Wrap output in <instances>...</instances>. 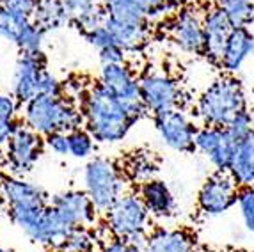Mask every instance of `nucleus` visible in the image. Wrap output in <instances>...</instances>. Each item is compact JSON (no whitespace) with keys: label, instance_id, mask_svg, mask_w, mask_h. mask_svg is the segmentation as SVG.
I'll return each instance as SVG.
<instances>
[{"label":"nucleus","instance_id":"obj_22","mask_svg":"<svg viewBox=\"0 0 254 252\" xmlns=\"http://www.w3.org/2000/svg\"><path fill=\"white\" fill-rule=\"evenodd\" d=\"M195 242L183 229H157L148 235L144 252H195Z\"/></svg>","mask_w":254,"mask_h":252},{"label":"nucleus","instance_id":"obj_19","mask_svg":"<svg viewBox=\"0 0 254 252\" xmlns=\"http://www.w3.org/2000/svg\"><path fill=\"white\" fill-rule=\"evenodd\" d=\"M68 25H75L82 34H89L105 23V11L96 0H61Z\"/></svg>","mask_w":254,"mask_h":252},{"label":"nucleus","instance_id":"obj_42","mask_svg":"<svg viewBox=\"0 0 254 252\" xmlns=\"http://www.w3.org/2000/svg\"><path fill=\"white\" fill-rule=\"evenodd\" d=\"M231 252H249V251H231Z\"/></svg>","mask_w":254,"mask_h":252},{"label":"nucleus","instance_id":"obj_9","mask_svg":"<svg viewBox=\"0 0 254 252\" xmlns=\"http://www.w3.org/2000/svg\"><path fill=\"white\" fill-rule=\"evenodd\" d=\"M238 190L235 178L229 171H217L203 183L197 193L199 211L206 217H217L229 211L237 204Z\"/></svg>","mask_w":254,"mask_h":252},{"label":"nucleus","instance_id":"obj_35","mask_svg":"<svg viewBox=\"0 0 254 252\" xmlns=\"http://www.w3.org/2000/svg\"><path fill=\"white\" fill-rule=\"evenodd\" d=\"M45 146L50 149L52 153L59 156L69 155V140H68V131H55L52 135L45 137Z\"/></svg>","mask_w":254,"mask_h":252},{"label":"nucleus","instance_id":"obj_30","mask_svg":"<svg viewBox=\"0 0 254 252\" xmlns=\"http://www.w3.org/2000/svg\"><path fill=\"white\" fill-rule=\"evenodd\" d=\"M224 128L229 131V135H231L237 142H240V140H244L247 135L254 130V114L251 112L249 109H244L242 112H238Z\"/></svg>","mask_w":254,"mask_h":252},{"label":"nucleus","instance_id":"obj_40","mask_svg":"<svg viewBox=\"0 0 254 252\" xmlns=\"http://www.w3.org/2000/svg\"><path fill=\"white\" fill-rule=\"evenodd\" d=\"M4 183H5V178L0 174V193H2V189H4Z\"/></svg>","mask_w":254,"mask_h":252},{"label":"nucleus","instance_id":"obj_7","mask_svg":"<svg viewBox=\"0 0 254 252\" xmlns=\"http://www.w3.org/2000/svg\"><path fill=\"white\" fill-rule=\"evenodd\" d=\"M155 128L165 146L178 153L195 151L197 126L183 109H173L153 116Z\"/></svg>","mask_w":254,"mask_h":252},{"label":"nucleus","instance_id":"obj_32","mask_svg":"<svg viewBox=\"0 0 254 252\" xmlns=\"http://www.w3.org/2000/svg\"><path fill=\"white\" fill-rule=\"evenodd\" d=\"M66 252H89L94 251V238L85 231L84 227H78L71 233V236L66 242Z\"/></svg>","mask_w":254,"mask_h":252},{"label":"nucleus","instance_id":"obj_28","mask_svg":"<svg viewBox=\"0 0 254 252\" xmlns=\"http://www.w3.org/2000/svg\"><path fill=\"white\" fill-rule=\"evenodd\" d=\"M68 140H69V155L75 158H87L93 155L94 151V137L84 128H75V130L68 131Z\"/></svg>","mask_w":254,"mask_h":252},{"label":"nucleus","instance_id":"obj_18","mask_svg":"<svg viewBox=\"0 0 254 252\" xmlns=\"http://www.w3.org/2000/svg\"><path fill=\"white\" fill-rule=\"evenodd\" d=\"M105 14L130 20H153L169 11L167 0H102Z\"/></svg>","mask_w":254,"mask_h":252},{"label":"nucleus","instance_id":"obj_13","mask_svg":"<svg viewBox=\"0 0 254 252\" xmlns=\"http://www.w3.org/2000/svg\"><path fill=\"white\" fill-rule=\"evenodd\" d=\"M47 69L43 54H21L14 66L13 96L18 103L25 105L34 96L39 94V82Z\"/></svg>","mask_w":254,"mask_h":252},{"label":"nucleus","instance_id":"obj_33","mask_svg":"<svg viewBox=\"0 0 254 252\" xmlns=\"http://www.w3.org/2000/svg\"><path fill=\"white\" fill-rule=\"evenodd\" d=\"M38 2L39 0H0V7L7 9L11 13L21 14V16L34 18Z\"/></svg>","mask_w":254,"mask_h":252},{"label":"nucleus","instance_id":"obj_39","mask_svg":"<svg viewBox=\"0 0 254 252\" xmlns=\"http://www.w3.org/2000/svg\"><path fill=\"white\" fill-rule=\"evenodd\" d=\"M204 0H167L171 9H185V7H197Z\"/></svg>","mask_w":254,"mask_h":252},{"label":"nucleus","instance_id":"obj_23","mask_svg":"<svg viewBox=\"0 0 254 252\" xmlns=\"http://www.w3.org/2000/svg\"><path fill=\"white\" fill-rule=\"evenodd\" d=\"M229 173L240 189L254 187V130L246 139L238 142L237 155H235Z\"/></svg>","mask_w":254,"mask_h":252},{"label":"nucleus","instance_id":"obj_8","mask_svg":"<svg viewBox=\"0 0 254 252\" xmlns=\"http://www.w3.org/2000/svg\"><path fill=\"white\" fill-rule=\"evenodd\" d=\"M139 84L142 103L153 116L165 110L182 109L183 91L178 82L167 73L146 71L139 76Z\"/></svg>","mask_w":254,"mask_h":252},{"label":"nucleus","instance_id":"obj_17","mask_svg":"<svg viewBox=\"0 0 254 252\" xmlns=\"http://www.w3.org/2000/svg\"><path fill=\"white\" fill-rule=\"evenodd\" d=\"M2 197L7 202L9 211L39 210V208H47L50 204L45 192L39 187L32 185L25 180H20V178H5Z\"/></svg>","mask_w":254,"mask_h":252},{"label":"nucleus","instance_id":"obj_38","mask_svg":"<svg viewBox=\"0 0 254 252\" xmlns=\"http://www.w3.org/2000/svg\"><path fill=\"white\" fill-rule=\"evenodd\" d=\"M102 252H142V251H139L137 247L130 245L127 240L114 236V238L110 240L109 244L103 245V251Z\"/></svg>","mask_w":254,"mask_h":252},{"label":"nucleus","instance_id":"obj_25","mask_svg":"<svg viewBox=\"0 0 254 252\" xmlns=\"http://www.w3.org/2000/svg\"><path fill=\"white\" fill-rule=\"evenodd\" d=\"M233 29H251L254 23V0H217Z\"/></svg>","mask_w":254,"mask_h":252},{"label":"nucleus","instance_id":"obj_34","mask_svg":"<svg viewBox=\"0 0 254 252\" xmlns=\"http://www.w3.org/2000/svg\"><path fill=\"white\" fill-rule=\"evenodd\" d=\"M85 39H87V41H89L98 52L103 50V48H107V47H110V45H118L116 39H114V36H112L110 30L105 27V23H103L102 27H98V29L91 30L89 34H85Z\"/></svg>","mask_w":254,"mask_h":252},{"label":"nucleus","instance_id":"obj_43","mask_svg":"<svg viewBox=\"0 0 254 252\" xmlns=\"http://www.w3.org/2000/svg\"><path fill=\"white\" fill-rule=\"evenodd\" d=\"M195 252H210V251H199V249H197V251H195Z\"/></svg>","mask_w":254,"mask_h":252},{"label":"nucleus","instance_id":"obj_31","mask_svg":"<svg viewBox=\"0 0 254 252\" xmlns=\"http://www.w3.org/2000/svg\"><path fill=\"white\" fill-rule=\"evenodd\" d=\"M238 210H240L244 226L254 235V187H242L238 190Z\"/></svg>","mask_w":254,"mask_h":252},{"label":"nucleus","instance_id":"obj_16","mask_svg":"<svg viewBox=\"0 0 254 252\" xmlns=\"http://www.w3.org/2000/svg\"><path fill=\"white\" fill-rule=\"evenodd\" d=\"M105 27L125 52L140 50L151 39V25L148 20H130L105 14Z\"/></svg>","mask_w":254,"mask_h":252},{"label":"nucleus","instance_id":"obj_6","mask_svg":"<svg viewBox=\"0 0 254 252\" xmlns=\"http://www.w3.org/2000/svg\"><path fill=\"white\" fill-rule=\"evenodd\" d=\"M100 84L114 94L121 103L128 109L131 118L139 119L148 112L140 98V84L139 76L131 71L127 64H109L102 66L100 73Z\"/></svg>","mask_w":254,"mask_h":252},{"label":"nucleus","instance_id":"obj_44","mask_svg":"<svg viewBox=\"0 0 254 252\" xmlns=\"http://www.w3.org/2000/svg\"><path fill=\"white\" fill-rule=\"evenodd\" d=\"M89 252H94V251H89Z\"/></svg>","mask_w":254,"mask_h":252},{"label":"nucleus","instance_id":"obj_26","mask_svg":"<svg viewBox=\"0 0 254 252\" xmlns=\"http://www.w3.org/2000/svg\"><path fill=\"white\" fill-rule=\"evenodd\" d=\"M16 109L18 100L13 94L0 93V146L7 144L16 130Z\"/></svg>","mask_w":254,"mask_h":252},{"label":"nucleus","instance_id":"obj_11","mask_svg":"<svg viewBox=\"0 0 254 252\" xmlns=\"http://www.w3.org/2000/svg\"><path fill=\"white\" fill-rule=\"evenodd\" d=\"M169 36L182 52L204 55L206 41H204L203 13H199L197 7L178 9V13L169 21Z\"/></svg>","mask_w":254,"mask_h":252},{"label":"nucleus","instance_id":"obj_10","mask_svg":"<svg viewBox=\"0 0 254 252\" xmlns=\"http://www.w3.org/2000/svg\"><path fill=\"white\" fill-rule=\"evenodd\" d=\"M238 142L224 126H201L195 135V151H199L217 171H229L237 155Z\"/></svg>","mask_w":254,"mask_h":252},{"label":"nucleus","instance_id":"obj_29","mask_svg":"<svg viewBox=\"0 0 254 252\" xmlns=\"http://www.w3.org/2000/svg\"><path fill=\"white\" fill-rule=\"evenodd\" d=\"M45 34L47 32L32 21V23H30V25L21 32L20 38H18L16 47L20 48L21 54H43Z\"/></svg>","mask_w":254,"mask_h":252},{"label":"nucleus","instance_id":"obj_5","mask_svg":"<svg viewBox=\"0 0 254 252\" xmlns=\"http://www.w3.org/2000/svg\"><path fill=\"white\" fill-rule=\"evenodd\" d=\"M107 224L112 235L123 240L148 235L146 229L149 224V211L137 193H125L107 211Z\"/></svg>","mask_w":254,"mask_h":252},{"label":"nucleus","instance_id":"obj_3","mask_svg":"<svg viewBox=\"0 0 254 252\" xmlns=\"http://www.w3.org/2000/svg\"><path fill=\"white\" fill-rule=\"evenodd\" d=\"M25 125L41 137L55 131H71L84 125V114L63 96L38 94L25 103Z\"/></svg>","mask_w":254,"mask_h":252},{"label":"nucleus","instance_id":"obj_1","mask_svg":"<svg viewBox=\"0 0 254 252\" xmlns=\"http://www.w3.org/2000/svg\"><path fill=\"white\" fill-rule=\"evenodd\" d=\"M82 114L85 130L100 144H116L123 140L135 123L127 107L100 82L85 94Z\"/></svg>","mask_w":254,"mask_h":252},{"label":"nucleus","instance_id":"obj_21","mask_svg":"<svg viewBox=\"0 0 254 252\" xmlns=\"http://www.w3.org/2000/svg\"><path fill=\"white\" fill-rule=\"evenodd\" d=\"M137 195L144 202L146 210L149 211L151 217L164 219V217H171L174 213V208H176L174 195L162 180L151 178V180L142 181Z\"/></svg>","mask_w":254,"mask_h":252},{"label":"nucleus","instance_id":"obj_15","mask_svg":"<svg viewBox=\"0 0 254 252\" xmlns=\"http://www.w3.org/2000/svg\"><path fill=\"white\" fill-rule=\"evenodd\" d=\"M203 27H204V41H206L204 57L212 61L213 64H217V66H220L222 50L226 47L229 34L233 30V25L229 23L228 16L220 9V5L215 4V5H210L203 13Z\"/></svg>","mask_w":254,"mask_h":252},{"label":"nucleus","instance_id":"obj_4","mask_svg":"<svg viewBox=\"0 0 254 252\" xmlns=\"http://www.w3.org/2000/svg\"><path fill=\"white\" fill-rule=\"evenodd\" d=\"M85 192L98 211H109L125 195L121 169L109 158H94L84 169Z\"/></svg>","mask_w":254,"mask_h":252},{"label":"nucleus","instance_id":"obj_12","mask_svg":"<svg viewBox=\"0 0 254 252\" xmlns=\"http://www.w3.org/2000/svg\"><path fill=\"white\" fill-rule=\"evenodd\" d=\"M43 146L45 139H41V135L30 130L27 125H18L7 142V162L11 171L16 176L30 173L41 156Z\"/></svg>","mask_w":254,"mask_h":252},{"label":"nucleus","instance_id":"obj_36","mask_svg":"<svg viewBox=\"0 0 254 252\" xmlns=\"http://www.w3.org/2000/svg\"><path fill=\"white\" fill-rule=\"evenodd\" d=\"M39 94H45V96H63V84L48 69H45L41 82H39Z\"/></svg>","mask_w":254,"mask_h":252},{"label":"nucleus","instance_id":"obj_41","mask_svg":"<svg viewBox=\"0 0 254 252\" xmlns=\"http://www.w3.org/2000/svg\"><path fill=\"white\" fill-rule=\"evenodd\" d=\"M0 252H13V251H9V249H5V247H0Z\"/></svg>","mask_w":254,"mask_h":252},{"label":"nucleus","instance_id":"obj_20","mask_svg":"<svg viewBox=\"0 0 254 252\" xmlns=\"http://www.w3.org/2000/svg\"><path fill=\"white\" fill-rule=\"evenodd\" d=\"M254 54V32L251 29H233L220 57V67L233 75Z\"/></svg>","mask_w":254,"mask_h":252},{"label":"nucleus","instance_id":"obj_37","mask_svg":"<svg viewBox=\"0 0 254 252\" xmlns=\"http://www.w3.org/2000/svg\"><path fill=\"white\" fill-rule=\"evenodd\" d=\"M98 54H100V63H102V66H109V64H127V52L119 47V45H110V47L100 50Z\"/></svg>","mask_w":254,"mask_h":252},{"label":"nucleus","instance_id":"obj_14","mask_svg":"<svg viewBox=\"0 0 254 252\" xmlns=\"http://www.w3.org/2000/svg\"><path fill=\"white\" fill-rule=\"evenodd\" d=\"M50 206L73 229L89 226L96 213V208L85 190H68V192L57 193L50 201Z\"/></svg>","mask_w":254,"mask_h":252},{"label":"nucleus","instance_id":"obj_27","mask_svg":"<svg viewBox=\"0 0 254 252\" xmlns=\"http://www.w3.org/2000/svg\"><path fill=\"white\" fill-rule=\"evenodd\" d=\"M32 23V18L21 16V14L11 13L7 9L0 7V36L7 41L16 45L21 32Z\"/></svg>","mask_w":254,"mask_h":252},{"label":"nucleus","instance_id":"obj_2","mask_svg":"<svg viewBox=\"0 0 254 252\" xmlns=\"http://www.w3.org/2000/svg\"><path fill=\"white\" fill-rule=\"evenodd\" d=\"M244 109H247L244 85L231 75H224L212 82L197 100V116L208 126H228V123Z\"/></svg>","mask_w":254,"mask_h":252},{"label":"nucleus","instance_id":"obj_24","mask_svg":"<svg viewBox=\"0 0 254 252\" xmlns=\"http://www.w3.org/2000/svg\"><path fill=\"white\" fill-rule=\"evenodd\" d=\"M32 21L38 27H41L45 32L57 30L61 27L68 25V21L64 18L63 7H61V0H39Z\"/></svg>","mask_w":254,"mask_h":252}]
</instances>
